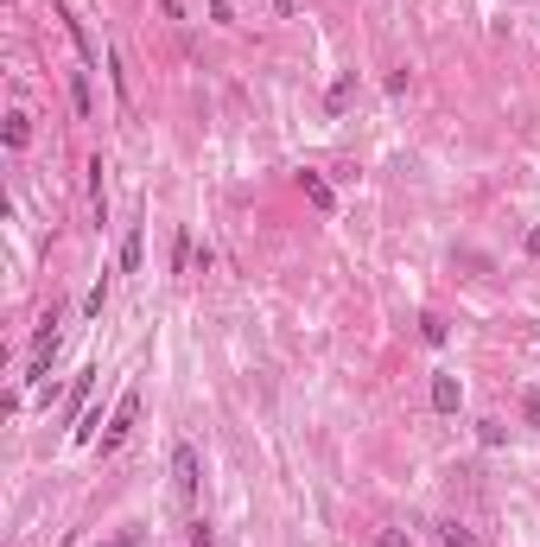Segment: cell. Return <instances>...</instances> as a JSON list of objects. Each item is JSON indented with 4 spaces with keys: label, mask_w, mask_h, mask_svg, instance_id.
<instances>
[{
    "label": "cell",
    "mask_w": 540,
    "mask_h": 547,
    "mask_svg": "<svg viewBox=\"0 0 540 547\" xmlns=\"http://www.w3.org/2000/svg\"><path fill=\"white\" fill-rule=\"evenodd\" d=\"M133 414H141V388H127V395L115 401V414H108V427H102V452H115V446L127 439V427H133Z\"/></svg>",
    "instance_id": "1"
},
{
    "label": "cell",
    "mask_w": 540,
    "mask_h": 547,
    "mask_svg": "<svg viewBox=\"0 0 540 547\" xmlns=\"http://www.w3.org/2000/svg\"><path fill=\"white\" fill-rule=\"evenodd\" d=\"M172 477H178V497L191 503V497H197V452H191L184 439L172 446Z\"/></svg>",
    "instance_id": "2"
},
{
    "label": "cell",
    "mask_w": 540,
    "mask_h": 547,
    "mask_svg": "<svg viewBox=\"0 0 540 547\" xmlns=\"http://www.w3.org/2000/svg\"><path fill=\"white\" fill-rule=\"evenodd\" d=\"M57 20H64V32H71V39H77V51H83V64H90V71H96V64H102V51H96V39L83 32V20H77L71 7H57Z\"/></svg>",
    "instance_id": "3"
},
{
    "label": "cell",
    "mask_w": 540,
    "mask_h": 547,
    "mask_svg": "<svg viewBox=\"0 0 540 547\" xmlns=\"http://www.w3.org/2000/svg\"><path fill=\"white\" fill-rule=\"evenodd\" d=\"M458 401H464V388H458V376H433V407H439V414H458Z\"/></svg>",
    "instance_id": "4"
},
{
    "label": "cell",
    "mask_w": 540,
    "mask_h": 547,
    "mask_svg": "<svg viewBox=\"0 0 540 547\" xmlns=\"http://www.w3.org/2000/svg\"><path fill=\"white\" fill-rule=\"evenodd\" d=\"M299 191H305V197H312V204H318V211H324V217H330V211H337V197H330V185H324V178H318V172H299Z\"/></svg>",
    "instance_id": "5"
},
{
    "label": "cell",
    "mask_w": 540,
    "mask_h": 547,
    "mask_svg": "<svg viewBox=\"0 0 540 547\" xmlns=\"http://www.w3.org/2000/svg\"><path fill=\"white\" fill-rule=\"evenodd\" d=\"M141 255H147V236H141V223H133V230H127V242H121V267L133 274V267H141Z\"/></svg>",
    "instance_id": "6"
},
{
    "label": "cell",
    "mask_w": 540,
    "mask_h": 547,
    "mask_svg": "<svg viewBox=\"0 0 540 547\" xmlns=\"http://www.w3.org/2000/svg\"><path fill=\"white\" fill-rule=\"evenodd\" d=\"M439 541H445V547H484V541L470 534L464 522H439Z\"/></svg>",
    "instance_id": "7"
},
{
    "label": "cell",
    "mask_w": 540,
    "mask_h": 547,
    "mask_svg": "<svg viewBox=\"0 0 540 547\" xmlns=\"http://www.w3.org/2000/svg\"><path fill=\"white\" fill-rule=\"evenodd\" d=\"M71 102H77V115H83V121L96 115V102H90V71H77V77H71Z\"/></svg>",
    "instance_id": "8"
},
{
    "label": "cell",
    "mask_w": 540,
    "mask_h": 547,
    "mask_svg": "<svg viewBox=\"0 0 540 547\" xmlns=\"http://www.w3.org/2000/svg\"><path fill=\"white\" fill-rule=\"evenodd\" d=\"M356 96V71H344V77H337L330 83V115H344V102Z\"/></svg>",
    "instance_id": "9"
},
{
    "label": "cell",
    "mask_w": 540,
    "mask_h": 547,
    "mask_svg": "<svg viewBox=\"0 0 540 547\" xmlns=\"http://www.w3.org/2000/svg\"><path fill=\"white\" fill-rule=\"evenodd\" d=\"M26 141H32V121H26V115H20V109H13V115H7V147H13V153H20V147H26Z\"/></svg>",
    "instance_id": "10"
},
{
    "label": "cell",
    "mask_w": 540,
    "mask_h": 547,
    "mask_svg": "<svg viewBox=\"0 0 540 547\" xmlns=\"http://www.w3.org/2000/svg\"><path fill=\"white\" fill-rule=\"evenodd\" d=\"M90 388H96V369H83V376L71 382V414H83V401H90Z\"/></svg>",
    "instance_id": "11"
},
{
    "label": "cell",
    "mask_w": 540,
    "mask_h": 547,
    "mask_svg": "<svg viewBox=\"0 0 540 547\" xmlns=\"http://www.w3.org/2000/svg\"><path fill=\"white\" fill-rule=\"evenodd\" d=\"M184 261H191V236H184V230H178V236H172V267H178V274H184Z\"/></svg>",
    "instance_id": "12"
},
{
    "label": "cell",
    "mask_w": 540,
    "mask_h": 547,
    "mask_svg": "<svg viewBox=\"0 0 540 547\" xmlns=\"http://www.w3.org/2000/svg\"><path fill=\"white\" fill-rule=\"evenodd\" d=\"M521 414H527V427H540V388H527V395H521Z\"/></svg>",
    "instance_id": "13"
},
{
    "label": "cell",
    "mask_w": 540,
    "mask_h": 547,
    "mask_svg": "<svg viewBox=\"0 0 540 547\" xmlns=\"http://www.w3.org/2000/svg\"><path fill=\"white\" fill-rule=\"evenodd\" d=\"M191 547H217L210 541V522H191Z\"/></svg>",
    "instance_id": "14"
},
{
    "label": "cell",
    "mask_w": 540,
    "mask_h": 547,
    "mask_svg": "<svg viewBox=\"0 0 540 547\" xmlns=\"http://www.w3.org/2000/svg\"><path fill=\"white\" fill-rule=\"evenodd\" d=\"M375 547H414V541H407V534H394V528H381V534H375Z\"/></svg>",
    "instance_id": "15"
},
{
    "label": "cell",
    "mask_w": 540,
    "mask_h": 547,
    "mask_svg": "<svg viewBox=\"0 0 540 547\" xmlns=\"http://www.w3.org/2000/svg\"><path fill=\"white\" fill-rule=\"evenodd\" d=\"M527 255H534V261H540V230H527Z\"/></svg>",
    "instance_id": "16"
}]
</instances>
